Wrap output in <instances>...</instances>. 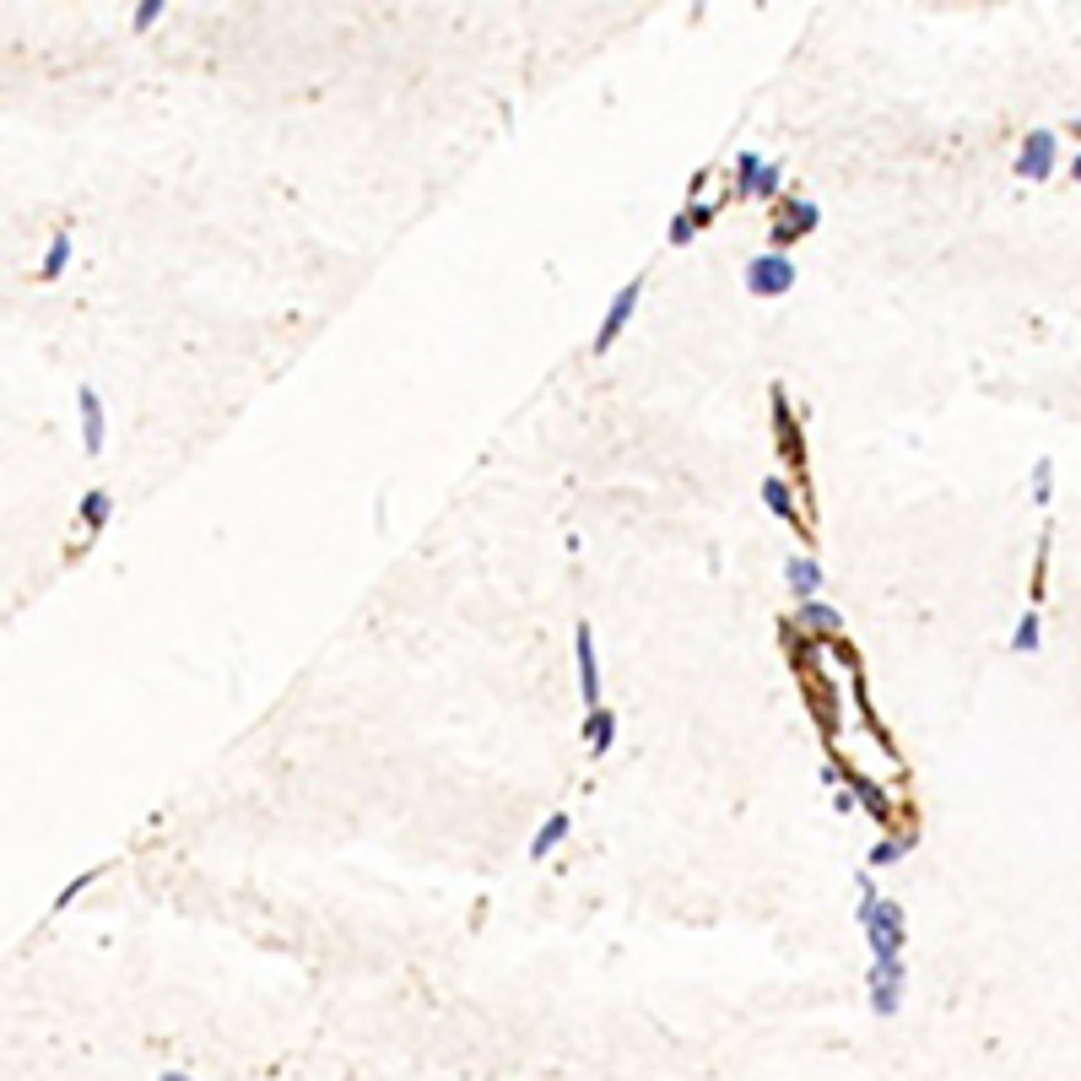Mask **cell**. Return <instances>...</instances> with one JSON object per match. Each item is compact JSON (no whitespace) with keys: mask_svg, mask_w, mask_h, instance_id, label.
<instances>
[{"mask_svg":"<svg viewBox=\"0 0 1081 1081\" xmlns=\"http://www.w3.org/2000/svg\"><path fill=\"white\" fill-rule=\"evenodd\" d=\"M76 411H82V444H87V455H98V449H103V400H98L92 384L76 390Z\"/></svg>","mask_w":1081,"mask_h":1081,"instance_id":"obj_7","label":"cell"},{"mask_svg":"<svg viewBox=\"0 0 1081 1081\" xmlns=\"http://www.w3.org/2000/svg\"><path fill=\"white\" fill-rule=\"evenodd\" d=\"M817 222H822L817 200H806V195H790V206H784V222H773V233H768V238H773V249L784 255V249H790L795 238H806L811 228H817Z\"/></svg>","mask_w":1081,"mask_h":1081,"instance_id":"obj_6","label":"cell"},{"mask_svg":"<svg viewBox=\"0 0 1081 1081\" xmlns=\"http://www.w3.org/2000/svg\"><path fill=\"white\" fill-rule=\"evenodd\" d=\"M865 941H871V957L876 963H892L903 952V903L898 898H882L876 919L865 925Z\"/></svg>","mask_w":1081,"mask_h":1081,"instance_id":"obj_3","label":"cell"},{"mask_svg":"<svg viewBox=\"0 0 1081 1081\" xmlns=\"http://www.w3.org/2000/svg\"><path fill=\"white\" fill-rule=\"evenodd\" d=\"M1049 498H1054V460L1038 455L1033 460V503H1038V509H1049Z\"/></svg>","mask_w":1081,"mask_h":1081,"instance_id":"obj_18","label":"cell"},{"mask_svg":"<svg viewBox=\"0 0 1081 1081\" xmlns=\"http://www.w3.org/2000/svg\"><path fill=\"white\" fill-rule=\"evenodd\" d=\"M800 627H811L817 638H838L844 633V617H838L833 606H822V600H800Z\"/></svg>","mask_w":1081,"mask_h":1081,"instance_id":"obj_11","label":"cell"},{"mask_svg":"<svg viewBox=\"0 0 1081 1081\" xmlns=\"http://www.w3.org/2000/svg\"><path fill=\"white\" fill-rule=\"evenodd\" d=\"M763 163H768L763 152H741L736 157V195L752 200V184H757V173H763Z\"/></svg>","mask_w":1081,"mask_h":1081,"instance_id":"obj_17","label":"cell"},{"mask_svg":"<svg viewBox=\"0 0 1081 1081\" xmlns=\"http://www.w3.org/2000/svg\"><path fill=\"white\" fill-rule=\"evenodd\" d=\"M573 660H579V692H584V709H606L600 703V665H595V627L579 622L573 627Z\"/></svg>","mask_w":1081,"mask_h":1081,"instance_id":"obj_4","label":"cell"},{"mask_svg":"<svg viewBox=\"0 0 1081 1081\" xmlns=\"http://www.w3.org/2000/svg\"><path fill=\"white\" fill-rule=\"evenodd\" d=\"M1071 179H1076V184H1081V157H1076V163H1071Z\"/></svg>","mask_w":1081,"mask_h":1081,"instance_id":"obj_26","label":"cell"},{"mask_svg":"<svg viewBox=\"0 0 1081 1081\" xmlns=\"http://www.w3.org/2000/svg\"><path fill=\"white\" fill-rule=\"evenodd\" d=\"M741 276H746V292H752V298H784V292L800 282V276H795V260L779 255V249H768V255H752Z\"/></svg>","mask_w":1081,"mask_h":1081,"instance_id":"obj_1","label":"cell"},{"mask_svg":"<svg viewBox=\"0 0 1081 1081\" xmlns=\"http://www.w3.org/2000/svg\"><path fill=\"white\" fill-rule=\"evenodd\" d=\"M763 498H768V509L784 519V525H800V509H795V492H790V482L784 476H768L763 482Z\"/></svg>","mask_w":1081,"mask_h":1081,"instance_id":"obj_13","label":"cell"},{"mask_svg":"<svg viewBox=\"0 0 1081 1081\" xmlns=\"http://www.w3.org/2000/svg\"><path fill=\"white\" fill-rule=\"evenodd\" d=\"M92 882H98V865H92V871H82V876H76V882H71V887H65V892H60V898H55V909H65V903H76V898H82V892H87Z\"/></svg>","mask_w":1081,"mask_h":1081,"instance_id":"obj_22","label":"cell"},{"mask_svg":"<svg viewBox=\"0 0 1081 1081\" xmlns=\"http://www.w3.org/2000/svg\"><path fill=\"white\" fill-rule=\"evenodd\" d=\"M1044 584H1049V530L1038 536V557H1033V600H1044Z\"/></svg>","mask_w":1081,"mask_h":1081,"instance_id":"obj_20","label":"cell"},{"mask_svg":"<svg viewBox=\"0 0 1081 1081\" xmlns=\"http://www.w3.org/2000/svg\"><path fill=\"white\" fill-rule=\"evenodd\" d=\"M579 736L590 741V752H595V757H606V752H611V741H617V714H611V709H595V714H584Z\"/></svg>","mask_w":1081,"mask_h":1081,"instance_id":"obj_8","label":"cell"},{"mask_svg":"<svg viewBox=\"0 0 1081 1081\" xmlns=\"http://www.w3.org/2000/svg\"><path fill=\"white\" fill-rule=\"evenodd\" d=\"M865 990H871V1011H876V1017H898V1011H903V984L865 979Z\"/></svg>","mask_w":1081,"mask_h":1081,"instance_id":"obj_14","label":"cell"},{"mask_svg":"<svg viewBox=\"0 0 1081 1081\" xmlns=\"http://www.w3.org/2000/svg\"><path fill=\"white\" fill-rule=\"evenodd\" d=\"M157 17H163V0H141L136 6V28H152Z\"/></svg>","mask_w":1081,"mask_h":1081,"instance_id":"obj_23","label":"cell"},{"mask_svg":"<svg viewBox=\"0 0 1081 1081\" xmlns=\"http://www.w3.org/2000/svg\"><path fill=\"white\" fill-rule=\"evenodd\" d=\"M903 854H909V838H882V844L871 849V871H882V865L903 860Z\"/></svg>","mask_w":1081,"mask_h":1081,"instance_id":"obj_19","label":"cell"},{"mask_svg":"<svg viewBox=\"0 0 1081 1081\" xmlns=\"http://www.w3.org/2000/svg\"><path fill=\"white\" fill-rule=\"evenodd\" d=\"M71 255H76L71 233H55V238H49V249H44V260H38V282H60V271L71 265Z\"/></svg>","mask_w":1081,"mask_h":1081,"instance_id":"obj_12","label":"cell"},{"mask_svg":"<svg viewBox=\"0 0 1081 1081\" xmlns=\"http://www.w3.org/2000/svg\"><path fill=\"white\" fill-rule=\"evenodd\" d=\"M665 238H671V244L682 249V244H692V238H698V222H692L687 211H676V217H671V228H665Z\"/></svg>","mask_w":1081,"mask_h":1081,"instance_id":"obj_21","label":"cell"},{"mask_svg":"<svg viewBox=\"0 0 1081 1081\" xmlns=\"http://www.w3.org/2000/svg\"><path fill=\"white\" fill-rule=\"evenodd\" d=\"M568 833H573V817H568V811H552V817L536 827V838H530V860H546V854L563 844Z\"/></svg>","mask_w":1081,"mask_h":1081,"instance_id":"obj_9","label":"cell"},{"mask_svg":"<svg viewBox=\"0 0 1081 1081\" xmlns=\"http://www.w3.org/2000/svg\"><path fill=\"white\" fill-rule=\"evenodd\" d=\"M638 298H644V282H627V287H617V298L606 303V319H600V330H595V352H611V341H617L622 330H627V319H633Z\"/></svg>","mask_w":1081,"mask_h":1081,"instance_id":"obj_5","label":"cell"},{"mask_svg":"<svg viewBox=\"0 0 1081 1081\" xmlns=\"http://www.w3.org/2000/svg\"><path fill=\"white\" fill-rule=\"evenodd\" d=\"M784 579H790L795 600H817V590H822V568L811 563V557H790V563H784Z\"/></svg>","mask_w":1081,"mask_h":1081,"instance_id":"obj_10","label":"cell"},{"mask_svg":"<svg viewBox=\"0 0 1081 1081\" xmlns=\"http://www.w3.org/2000/svg\"><path fill=\"white\" fill-rule=\"evenodd\" d=\"M1038 644H1044V622H1038V611H1027L1011 633V655H1038Z\"/></svg>","mask_w":1081,"mask_h":1081,"instance_id":"obj_15","label":"cell"},{"mask_svg":"<svg viewBox=\"0 0 1081 1081\" xmlns=\"http://www.w3.org/2000/svg\"><path fill=\"white\" fill-rule=\"evenodd\" d=\"M1054 163H1060V141H1054V130H1027L1022 146H1017V163H1011V173H1017L1022 184H1044Z\"/></svg>","mask_w":1081,"mask_h":1081,"instance_id":"obj_2","label":"cell"},{"mask_svg":"<svg viewBox=\"0 0 1081 1081\" xmlns=\"http://www.w3.org/2000/svg\"><path fill=\"white\" fill-rule=\"evenodd\" d=\"M157 1081H195L190 1071H157Z\"/></svg>","mask_w":1081,"mask_h":1081,"instance_id":"obj_25","label":"cell"},{"mask_svg":"<svg viewBox=\"0 0 1081 1081\" xmlns=\"http://www.w3.org/2000/svg\"><path fill=\"white\" fill-rule=\"evenodd\" d=\"M714 211H719V206H703V200H692V206H687V217L698 222V228H709V222H714Z\"/></svg>","mask_w":1081,"mask_h":1081,"instance_id":"obj_24","label":"cell"},{"mask_svg":"<svg viewBox=\"0 0 1081 1081\" xmlns=\"http://www.w3.org/2000/svg\"><path fill=\"white\" fill-rule=\"evenodd\" d=\"M109 514H114V498L103 487H92L87 498H82V525L87 530H103V525H109Z\"/></svg>","mask_w":1081,"mask_h":1081,"instance_id":"obj_16","label":"cell"}]
</instances>
